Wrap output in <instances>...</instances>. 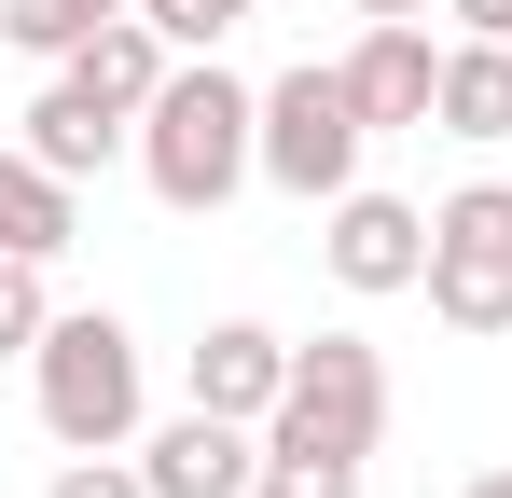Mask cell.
I'll use <instances>...</instances> for the list:
<instances>
[{
  "label": "cell",
  "mask_w": 512,
  "mask_h": 498,
  "mask_svg": "<svg viewBox=\"0 0 512 498\" xmlns=\"http://www.w3.org/2000/svg\"><path fill=\"white\" fill-rule=\"evenodd\" d=\"M70 70H84L97 97H111V111H153V83L180 70V42H167V28H153V14H111V28H97V42H84V56H70Z\"/></svg>",
  "instance_id": "cell-13"
},
{
  "label": "cell",
  "mask_w": 512,
  "mask_h": 498,
  "mask_svg": "<svg viewBox=\"0 0 512 498\" xmlns=\"http://www.w3.org/2000/svg\"><path fill=\"white\" fill-rule=\"evenodd\" d=\"M139 180L180 222L236 208V180H263V83H236L222 56H180L153 83V111H139Z\"/></svg>",
  "instance_id": "cell-1"
},
{
  "label": "cell",
  "mask_w": 512,
  "mask_h": 498,
  "mask_svg": "<svg viewBox=\"0 0 512 498\" xmlns=\"http://www.w3.org/2000/svg\"><path fill=\"white\" fill-rule=\"evenodd\" d=\"M346 14H360V28H388V14H429V0H346Z\"/></svg>",
  "instance_id": "cell-20"
},
{
  "label": "cell",
  "mask_w": 512,
  "mask_h": 498,
  "mask_svg": "<svg viewBox=\"0 0 512 498\" xmlns=\"http://www.w3.org/2000/svg\"><path fill=\"white\" fill-rule=\"evenodd\" d=\"M333 70H346V97H360L374 139H416V125H429V83H443V42H429V14H388V28L346 42Z\"/></svg>",
  "instance_id": "cell-8"
},
{
  "label": "cell",
  "mask_w": 512,
  "mask_h": 498,
  "mask_svg": "<svg viewBox=\"0 0 512 498\" xmlns=\"http://www.w3.org/2000/svg\"><path fill=\"white\" fill-rule=\"evenodd\" d=\"M180 388H194V402L208 415H277V388H291V332H263V319H208L194 332V360H180Z\"/></svg>",
  "instance_id": "cell-9"
},
{
  "label": "cell",
  "mask_w": 512,
  "mask_h": 498,
  "mask_svg": "<svg viewBox=\"0 0 512 498\" xmlns=\"http://www.w3.org/2000/svg\"><path fill=\"white\" fill-rule=\"evenodd\" d=\"M139 471H153V498H250L263 485V429H250V415L180 402L167 429H139Z\"/></svg>",
  "instance_id": "cell-7"
},
{
  "label": "cell",
  "mask_w": 512,
  "mask_h": 498,
  "mask_svg": "<svg viewBox=\"0 0 512 498\" xmlns=\"http://www.w3.org/2000/svg\"><path fill=\"white\" fill-rule=\"evenodd\" d=\"M374 429H388V360H374L360 332L291 346V388L263 415V443H346V457H374Z\"/></svg>",
  "instance_id": "cell-5"
},
{
  "label": "cell",
  "mask_w": 512,
  "mask_h": 498,
  "mask_svg": "<svg viewBox=\"0 0 512 498\" xmlns=\"http://www.w3.org/2000/svg\"><path fill=\"white\" fill-rule=\"evenodd\" d=\"M429 125L443 139H512V42H443V83H429Z\"/></svg>",
  "instance_id": "cell-12"
},
{
  "label": "cell",
  "mask_w": 512,
  "mask_h": 498,
  "mask_svg": "<svg viewBox=\"0 0 512 498\" xmlns=\"http://www.w3.org/2000/svg\"><path fill=\"white\" fill-rule=\"evenodd\" d=\"M319 263H333V291L388 305V291H416V277H429V208L374 194V180H346L333 208H319Z\"/></svg>",
  "instance_id": "cell-6"
},
{
  "label": "cell",
  "mask_w": 512,
  "mask_h": 498,
  "mask_svg": "<svg viewBox=\"0 0 512 498\" xmlns=\"http://www.w3.org/2000/svg\"><path fill=\"white\" fill-rule=\"evenodd\" d=\"M111 14H139V0H0V42H14V56H42V70H70Z\"/></svg>",
  "instance_id": "cell-14"
},
{
  "label": "cell",
  "mask_w": 512,
  "mask_h": 498,
  "mask_svg": "<svg viewBox=\"0 0 512 498\" xmlns=\"http://www.w3.org/2000/svg\"><path fill=\"white\" fill-rule=\"evenodd\" d=\"M70 236H84V180H56V166L28 153V139H0V249L56 263Z\"/></svg>",
  "instance_id": "cell-11"
},
{
  "label": "cell",
  "mask_w": 512,
  "mask_h": 498,
  "mask_svg": "<svg viewBox=\"0 0 512 498\" xmlns=\"http://www.w3.org/2000/svg\"><path fill=\"white\" fill-rule=\"evenodd\" d=\"M56 263H28V249H0V360H28L42 346V319H56V291H42Z\"/></svg>",
  "instance_id": "cell-16"
},
{
  "label": "cell",
  "mask_w": 512,
  "mask_h": 498,
  "mask_svg": "<svg viewBox=\"0 0 512 498\" xmlns=\"http://www.w3.org/2000/svg\"><path fill=\"white\" fill-rule=\"evenodd\" d=\"M139 14L167 28L180 56H222V42H236V28H250V14H263V0H139Z\"/></svg>",
  "instance_id": "cell-17"
},
{
  "label": "cell",
  "mask_w": 512,
  "mask_h": 498,
  "mask_svg": "<svg viewBox=\"0 0 512 498\" xmlns=\"http://www.w3.org/2000/svg\"><path fill=\"white\" fill-rule=\"evenodd\" d=\"M429 319L471 332V346H499L512 332V180H457L443 208H429Z\"/></svg>",
  "instance_id": "cell-4"
},
{
  "label": "cell",
  "mask_w": 512,
  "mask_h": 498,
  "mask_svg": "<svg viewBox=\"0 0 512 498\" xmlns=\"http://www.w3.org/2000/svg\"><path fill=\"white\" fill-rule=\"evenodd\" d=\"M360 153H374V125H360V97H346L333 56H305V70L263 83V180L291 208H333L346 180H360Z\"/></svg>",
  "instance_id": "cell-3"
},
{
  "label": "cell",
  "mask_w": 512,
  "mask_h": 498,
  "mask_svg": "<svg viewBox=\"0 0 512 498\" xmlns=\"http://www.w3.org/2000/svg\"><path fill=\"white\" fill-rule=\"evenodd\" d=\"M42 498H153V471H139V443H111V457H70Z\"/></svg>",
  "instance_id": "cell-18"
},
{
  "label": "cell",
  "mask_w": 512,
  "mask_h": 498,
  "mask_svg": "<svg viewBox=\"0 0 512 498\" xmlns=\"http://www.w3.org/2000/svg\"><path fill=\"white\" fill-rule=\"evenodd\" d=\"M28 402H42V429H56L70 457H111V443H139V429H153L139 332L111 319V305H56V319H42V346H28Z\"/></svg>",
  "instance_id": "cell-2"
},
{
  "label": "cell",
  "mask_w": 512,
  "mask_h": 498,
  "mask_svg": "<svg viewBox=\"0 0 512 498\" xmlns=\"http://www.w3.org/2000/svg\"><path fill=\"white\" fill-rule=\"evenodd\" d=\"M28 153L56 166V180H97L111 153H139V111H111L84 70H56L42 97H28Z\"/></svg>",
  "instance_id": "cell-10"
},
{
  "label": "cell",
  "mask_w": 512,
  "mask_h": 498,
  "mask_svg": "<svg viewBox=\"0 0 512 498\" xmlns=\"http://www.w3.org/2000/svg\"><path fill=\"white\" fill-rule=\"evenodd\" d=\"M457 498H512V471H485V485H457Z\"/></svg>",
  "instance_id": "cell-21"
},
{
  "label": "cell",
  "mask_w": 512,
  "mask_h": 498,
  "mask_svg": "<svg viewBox=\"0 0 512 498\" xmlns=\"http://www.w3.org/2000/svg\"><path fill=\"white\" fill-rule=\"evenodd\" d=\"M250 498H360V457H346V443H263Z\"/></svg>",
  "instance_id": "cell-15"
},
{
  "label": "cell",
  "mask_w": 512,
  "mask_h": 498,
  "mask_svg": "<svg viewBox=\"0 0 512 498\" xmlns=\"http://www.w3.org/2000/svg\"><path fill=\"white\" fill-rule=\"evenodd\" d=\"M443 14H457L471 42H512V0H443Z\"/></svg>",
  "instance_id": "cell-19"
}]
</instances>
